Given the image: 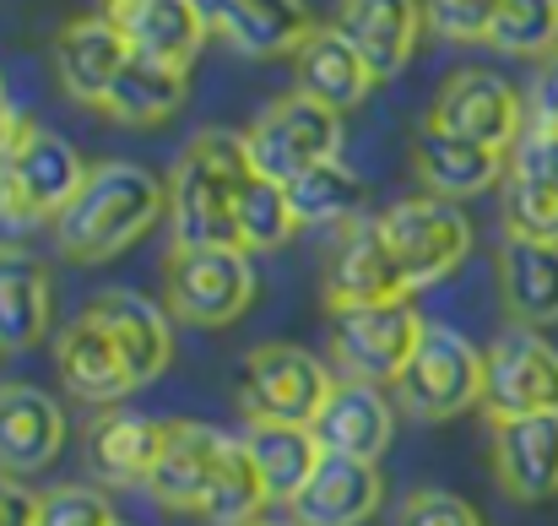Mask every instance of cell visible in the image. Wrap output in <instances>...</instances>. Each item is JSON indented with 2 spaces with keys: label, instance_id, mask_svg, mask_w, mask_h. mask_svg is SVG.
Listing matches in <instances>:
<instances>
[{
  "label": "cell",
  "instance_id": "obj_1",
  "mask_svg": "<svg viewBox=\"0 0 558 526\" xmlns=\"http://www.w3.org/2000/svg\"><path fill=\"white\" fill-rule=\"evenodd\" d=\"M158 217H169V184L153 179L142 164L109 158L93 164L82 190L65 201V212L49 223L54 228V250L76 266H104L114 255H125L131 244H142Z\"/></svg>",
  "mask_w": 558,
  "mask_h": 526
},
{
  "label": "cell",
  "instance_id": "obj_2",
  "mask_svg": "<svg viewBox=\"0 0 558 526\" xmlns=\"http://www.w3.org/2000/svg\"><path fill=\"white\" fill-rule=\"evenodd\" d=\"M250 169L255 164L244 153V136L233 131L190 136V147L174 158V175H169V228L180 250H244L233 201H239V179Z\"/></svg>",
  "mask_w": 558,
  "mask_h": 526
},
{
  "label": "cell",
  "instance_id": "obj_3",
  "mask_svg": "<svg viewBox=\"0 0 558 526\" xmlns=\"http://www.w3.org/2000/svg\"><path fill=\"white\" fill-rule=\"evenodd\" d=\"M390 402L412 423H450L483 407V352L450 326H423L407 374L390 385Z\"/></svg>",
  "mask_w": 558,
  "mask_h": 526
},
{
  "label": "cell",
  "instance_id": "obj_4",
  "mask_svg": "<svg viewBox=\"0 0 558 526\" xmlns=\"http://www.w3.org/2000/svg\"><path fill=\"white\" fill-rule=\"evenodd\" d=\"M244 153H250V164L266 179L293 184L299 175H310V169L342 158V115L293 87V93L271 98V104L250 120Z\"/></svg>",
  "mask_w": 558,
  "mask_h": 526
},
{
  "label": "cell",
  "instance_id": "obj_5",
  "mask_svg": "<svg viewBox=\"0 0 558 526\" xmlns=\"http://www.w3.org/2000/svg\"><path fill=\"white\" fill-rule=\"evenodd\" d=\"M331 391H337L331 369L315 352L293 348V343H260L239 369V407H244L250 423L315 429Z\"/></svg>",
  "mask_w": 558,
  "mask_h": 526
},
{
  "label": "cell",
  "instance_id": "obj_6",
  "mask_svg": "<svg viewBox=\"0 0 558 526\" xmlns=\"http://www.w3.org/2000/svg\"><path fill=\"white\" fill-rule=\"evenodd\" d=\"M255 261L244 250H169L163 261V310L185 326H233L255 304Z\"/></svg>",
  "mask_w": 558,
  "mask_h": 526
},
{
  "label": "cell",
  "instance_id": "obj_7",
  "mask_svg": "<svg viewBox=\"0 0 558 526\" xmlns=\"http://www.w3.org/2000/svg\"><path fill=\"white\" fill-rule=\"evenodd\" d=\"M423 315L412 310V299H385V304H359V310H326V332H331V358L342 369V380H364V385H396L412 363V352L423 343Z\"/></svg>",
  "mask_w": 558,
  "mask_h": 526
},
{
  "label": "cell",
  "instance_id": "obj_8",
  "mask_svg": "<svg viewBox=\"0 0 558 526\" xmlns=\"http://www.w3.org/2000/svg\"><path fill=\"white\" fill-rule=\"evenodd\" d=\"M379 234L407 277V294L450 277L466 255H472V223L456 201H439V195H407L396 206H385L379 217Z\"/></svg>",
  "mask_w": 558,
  "mask_h": 526
},
{
  "label": "cell",
  "instance_id": "obj_9",
  "mask_svg": "<svg viewBox=\"0 0 558 526\" xmlns=\"http://www.w3.org/2000/svg\"><path fill=\"white\" fill-rule=\"evenodd\" d=\"M483 413L499 418H532L558 413V348L543 343V332L505 326L483 352Z\"/></svg>",
  "mask_w": 558,
  "mask_h": 526
},
{
  "label": "cell",
  "instance_id": "obj_10",
  "mask_svg": "<svg viewBox=\"0 0 558 526\" xmlns=\"http://www.w3.org/2000/svg\"><path fill=\"white\" fill-rule=\"evenodd\" d=\"M428 125L483 142L494 153H510L526 131V93H515L505 76H494L483 65H461L439 82V93L428 104Z\"/></svg>",
  "mask_w": 558,
  "mask_h": 526
},
{
  "label": "cell",
  "instance_id": "obj_11",
  "mask_svg": "<svg viewBox=\"0 0 558 526\" xmlns=\"http://www.w3.org/2000/svg\"><path fill=\"white\" fill-rule=\"evenodd\" d=\"M49 60H54L60 93L82 109H98L109 98V87L120 82V71L131 65V44L120 38V27L104 11H82V16L60 22Z\"/></svg>",
  "mask_w": 558,
  "mask_h": 526
},
{
  "label": "cell",
  "instance_id": "obj_12",
  "mask_svg": "<svg viewBox=\"0 0 558 526\" xmlns=\"http://www.w3.org/2000/svg\"><path fill=\"white\" fill-rule=\"evenodd\" d=\"M494 483L515 505H548L558 500V413L532 418H499L488 434Z\"/></svg>",
  "mask_w": 558,
  "mask_h": 526
},
{
  "label": "cell",
  "instance_id": "obj_13",
  "mask_svg": "<svg viewBox=\"0 0 558 526\" xmlns=\"http://www.w3.org/2000/svg\"><path fill=\"white\" fill-rule=\"evenodd\" d=\"M87 169H93V164H82V153H76L65 136H54V131H44L38 120H27V131H22L11 164H5V179H11V195H16V206L27 212V223L44 228V223H54V217L65 212V201L82 190Z\"/></svg>",
  "mask_w": 558,
  "mask_h": 526
},
{
  "label": "cell",
  "instance_id": "obj_14",
  "mask_svg": "<svg viewBox=\"0 0 558 526\" xmlns=\"http://www.w3.org/2000/svg\"><path fill=\"white\" fill-rule=\"evenodd\" d=\"M320 299L326 310H359V304H385V299H412L407 294V277L379 234V223H348L342 239L331 244L326 255V272H320Z\"/></svg>",
  "mask_w": 558,
  "mask_h": 526
},
{
  "label": "cell",
  "instance_id": "obj_15",
  "mask_svg": "<svg viewBox=\"0 0 558 526\" xmlns=\"http://www.w3.org/2000/svg\"><path fill=\"white\" fill-rule=\"evenodd\" d=\"M98 11L120 27L131 55L174 65V71H190L201 44L211 38V27L195 11V0H104Z\"/></svg>",
  "mask_w": 558,
  "mask_h": 526
},
{
  "label": "cell",
  "instance_id": "obj_16",
  "mask_svg": "<svg viewBox=\"0 0 558 526\" xmlns=\"http://www.w3.org/2000/svg\"><path fill=\"white\" fill-rule=\"evenodd\" d=\"M82 315L120 343L131 374H136V385H153V380L174 363V315H169L163 304L142 299L136 288H109V294L87 299Z\"/></svg>",
  "mask_w": 558,
  "mask_h": 526
},
{
  "label": "cell",
  "instance_id": "obj_17",
  "mask_svg": "<svg viewBox=\"0 0 558 526\" xmlns=\"http://www.w3.org/2000/svg\"><path fill=\"white\" fill-rule=\"evenodd\" d=\"M494 283L505 299L510 326L548 332L558 326V244L554 239H521L505 234L494 255Z\"/></svg>",
  "mask_w": 558,
  "mask_h": 526
},
{
  "label": "cell",
  "instance_id": "obj_18",
  "mask_svg": "<svg viewBox=\"0 0 558 526\" xmlns=\"http://www.w3.org/2000/svg\"><path fill=\"white\" fill-rule=\"evenodd\" d=\"M423 22H428L423 0H337V16H331V27L369 60L379 82H390L412 65Z\"/></svg>",
  "mask_w": 558,
  "mask_h": 526
},
{
  "label": "cell",
  "instance_id": "obj_19",
  "mask_svg": "<svg viewBox=\"0 0 558 526\" xmlns=\"http://www.w3.org/2000/svg\"><path fill=\"white\" fill-rule=\"evenodd\" d=\"M54 374H60V385H65L76 402H87V407H114V402H125L131 391H142L136 374H131V363H125V352H120V343H114L104 326H93L87 315H76V321L54 337Z\"/></svg>",
  "mask_w": 558,
  "mask_h": 526
},
{
  "label": "cell",
  "instance_id": "obj_20",
  "mask_svg": "<svg viewBox=\"0 0 558 526\" xmlns=\"http://www.w3.org/2000/svg\"><path fill=\"white\" fill-rule=\"evenodd\" d=\"M65 451V407L38 385H0V473H49Z\"/></svg>",
  "mask_w": 558,
  "mask_h": 526
},
{
  "label": "cell",
  "instance_id": "obj_21",
  "mask_svg": "<svg viewBox=\"0 0 558 526\" xmlns=\"http://www.w3.org/2000/svg\"><path fill=\"white\" fill-rule=\"evenodd\" d=\"M505 158L510 153L450 136L428 120L412 136V175L423 184V195H439V201H466V195H483L488 184H505Z\"/></svg>",
  "mask_w": 558,
  "mask_h": 526
},
{
  "label": "cell",
  "instance_id": "obj_22",
  "mask_svg": "<svg viewBox=\"0 0 558 526\" xmlns=\"http://www.w3.org/2000/svg\"><path fill=\"white\" fill-rule=\"evenodd\" d=\"M315 440L326 456H353V462H379L396 440V402L364 385V380H337L331 402L315 418Z\"/></svg>",
  "mask_w": 558,
  "mask_h": 526
},
{
  "label": "cell",
  "instance_id": "obj_23",
  "mask_svg": "<svg viewBox=\"0 0 558 526\" xmlns=\"http://www.w3.org/2000/svg\"><path fill=\"white\" fill-rule=\"evenodd\" d=\"M228 456V434L211 429V423H169V445L147 478V494L163 505V511H185V516H201V500L217 478Z\"/></svg>",
  "mask_w": 558,
  "mask_h": 526
},
{
  "label": "cell",
  "instance_id": "obj_24",
  "mask_svg": "<svg viewBox=\"0 0 558 526\" xmlns=\"http://www.w3.org/2000/svg\"><path fill=\"white\" fill-rule=\"evenodd\" d=\"M163 445H169V423L163 418H142V413H114L109 407L87 429V467L109 489H147Z\"/></svg>",
  "mask_w": 558,
  "mask_h": 526
},
{
  "label": "cell",
  "instance_id": "obj_25",
  "mask_svg": "<svg viewBox=\"0 0 558 526\" xmlns=\"http://www.w3.org/2000/svg\"><path fill=\"white\" fill-rule=\"evenodd\" d=\"M379 505H385V478L374 462L320 456L315 478L304 483V494L288 511L299 526H364Z\"/></svg>",
  "mask_w": 558,
  "mask_h": 526
},
{
  "label": "cell",
  "instance_id": "obj_26",
  "mask_svg": "<svg viewBox=\"0 0 558 526\" xmlns=\"http://www.w3.org/2000/svg\"><path fill=\"white\" fill-rule=\"evenodd\" d=\"M293 82H299V93H310L315 104L348 115V109H359V104L369 98L379 76H374L369 60H364L331 22H320V27L299 44V55H293Z\"/></svg>",
  "mask_w": 558,
  "mask_h": 526
},
{
  "label": "cell",
  "instance_id": "obj_27",
  "mask_svg": "<svg viewBox=\"0 0 558 526\" xmlns=\"http://www.w3.org/2000/svg\"><path fill=\"white\" fill-rule=\"evenodd\" d=\"M54 326L49 266L16 244H0V352L38 348Z\"/></svg>",
  "mask_w": 558,
  "mask_h": 526
},
{
  "label": "cell",
  "instance_id": "obj_28",
  "mask_svg": "<svg viewBox=\"0 0 558 526\" xmlns=\"http://www.w3.org/2000/svg\"><path fill=\"white\" fill-rule=\"evenodd\" d=\"M315 11L304 0H233L222 11V22L211 27L228 49L250 55V60H277V55H299V44L315 33Z\"/></svg>",
  "mask_w": 558,
  "mask_h": 526
},
{
  "label": "cell",
  "instance_id": "obj_29",
  "mask_svg": "<svg viewBox=\"0 0 558 526\" xmlns=\"http://www.w3.org/2000/svg\"><path fill=\"white\" fill-rule=\"evenodd\" d=\"M190 98V71L174 65H158V60H142L131 55V65L120 71V82L109 87V98L98 104L104 120L114 125H131V131H153L163 120H174Z\"/></svg>",
  "mask_w": 558,
  "mask_h": 526
},
{
  "label": "cell",
  "instance_id": "obj_30",
  "mask_svg": "<svg viewBox=\"0 0 558 526\" xmlns=\"http://www.w3.org/2000/svg\"><path fill=\"white\" fill-rule=\"evenodd\" d=\"M244 451H250L271 505H293L304 494V483L315 478L320 456H326L315 429H293V423H250Z\"/></svg>",
  "mask_w": 558,
  "mask_h": 526
},
{
  "label": "cell",
  "instance_id": "obj_31",
  "mask_svg": "<svg viewBox=\"0 0 558 526\" xmlns=\"http://www.w3.org/2000/svg\"><path fill=\"white\" fill-rule=\"evenodd\" d=\"M233 217H239V244H244L250 255L282 250V244H288V239L304 228V223H299V212H293V195H288V184L266 179L260 169H250V175L239 179Z\"/></svg>",
  "mask_w": 558,
  "mask_h": 526
},
{
  "label": "cell",
  "instance_id": "obj_32",
  "mask_svg": "<svg viewBox=\"0 0 558 526\" xmlns=\"http://www.w3.org/2000/svg\"><path fill=\"white\" fill-rule=\"evenodd\" d=\"M266 511H271V500H266V483H260L244 440H228V456H222V467H217V478H211V489L201 500V522L250 526V522H260Z\"/></svg>",
  "mask_w": 558,
  "mask_h": 526
},
{
  "label": "cell",
  "instance_id": "obj_33",
  "mask_svg": "<svg viewBox=\"0 0 558 526\" xmlns=\"http://www.w3.org/2000/svg\"><path fill=\"white\" fill-rule=\"evenodd\" d=\"M288 195H293V212H299L304 228H320V223H342V228H348V223H359V212H364V201H369L364 179L353 175L342 158H331V164L299 175L288 184Z\"/></svg>",
  "mask_w": 558,
  "mask_h": 526
},
{
  "label": "cell",
  "instance_id": "obj_34",
  "mask_svg": "<svg viewBox=\"0 0 558 526\" xmlns=\"http://www.w3.org/2000/svg\"><path fill=\"white\" fill-rule=\"evenodd\" d=\"M488 49L515 60H543L558 49V0H505L488 33Z\"/></svg>",
  "mask_w": 558,
  "mask_h": 526
},
{
  "label": "cell",
  "instance_id": "obj_35",
  "mask_svg": "<svg viewBox=\"0 0 558 526\" xmlns=\"http://www.w3.org/2000/svg\"><path fill=\"white\" fill-rule=\"evenodd\" d=\"M499 201H505V234H521V239H554L558 244V190L505 179V184H499Z\"/></svg>",
  "mask_w": 558,
  "mask_h": 526
},
{
  "label": "cell",
  "instance_id": "obj_36",
  "mask_svg": "<svg viewBox=\"0 0 558 526\" xmlns=\"http://www.w3.org/2000/svg\"><path fill=\"white\" fill-rule=\"evenodd\" d=\"M38 526H120L93 483H54L38 494Z\"/></svg>",
  "mask_w": 558,
  "mask_h": 526
},
{
  "label": "cell",
  "instance_id": "obj_37",
  "mask_svg": "<svg viewBox=\"0 0 558 526\" xmlns=\"http://www.w3.org/2000/svg\"><path fill=\"white\" fill-rule=\"evenodd\" d=\"M499 5L505 0H423V16L445 44H488Z\"/></svg>",
  "mask_w": 558,
  "mask_h": 526
},
{
  "label": "cell",
  "instance_id": "obj_38",
  "mask_svg": "<svg viewBox=\"0 0 558 526\" xmlns=\"http://www.w3.org/2000/svg\"><path fill=\"white\" fill-rule=\"evenodd\" d=\"M505 179H521V184H543V190H558V125L526 120L521 142H515V147H510V158H505Z\"/></svg>",
  "mask_w": 558,
  "mask_h": 526
},
{
  "label": "cell",
  "instance_id": "obj_39",
  "mask_svg": "<svg viewBox=\"0 0 558 526\" xmlns=\"http://www.w3.org/2000/svg\"><path fill=\"white\" fill-rule=\"evenodd\" d=\"M396 526H483V516L461 500V494H445V489H417L401 500V516Z\"/></svg>",
  "mask_w": 558,
  "mask_h": 526
},
{
  "label": "cell",
  "instance_id": "obj_40",
  "mask_svg": "<svg viewBox=\"0 0 558 526\" xmlns=\"http://www.w3.org/2000/svg\"><path fill=\"white\" fill-rule=\"evenodd\" d=\"M526 120H543V125H558V49L543 55L532 65V87H526Z\"/></svg>",
  "mask_w": 558,
  "mask_h": 526
},
{
  "label": "cell",
  "instance_id": "obj_41",
  "mask_svg": "<svg viewBox=\"0 0 558 526\" xmlns=\"http://www.w3.org/2000/svg\"><path fill=\"white\" fill-rule=\"evenodd\" d=\"M0 526H38V494L0 473Z\"/></svg>",
  "mask_w": 558,
  "mask_h": 526
},
{
  "label": "cell",
  "instance_id": "obj_42",
  "mask_svg": "<svg viewBox=\"0 0 558 526\" xmlns=\"http://www.w3.org/2000/svg\"><path fill=\"white\" fill-rule=\"evenodd\" d=\"M228 5H233V0H195V11H201V16H206V27H217V22H222V11H228Z\"/></svg>",
  "mask_w": 558,
  "mask_h": 526
},
{
  "label": "cell",
  "instance_id": "obj_43",
  "mask_svg": "<svg viewBox=\"0 0 558 526\" xmlns=\"http://www.w3.org/2000/svg\"><path fill=\"white\" fill-rule=\"evenodd\" d=\"M250 526H299V522H293V516H288V522H282V516H260V522H250Z\"/></svg>",
  "mask_w": 558,
  "mask_h": 526
},
{
  "label": "cell",
  "instance_id": "obj_44",
  "mask_svg": "<svg viewBox=\"0 0 558 526\" xmlns=\"http://www.w3.org/2000/svg\"><path fill=\"white\" fill-rule=\"evenodd\" d=\"M0 104H5V93H0Z\"/></svg>",
  "mask_w": 558,
  "mask_h": 526
}]
</instances>
